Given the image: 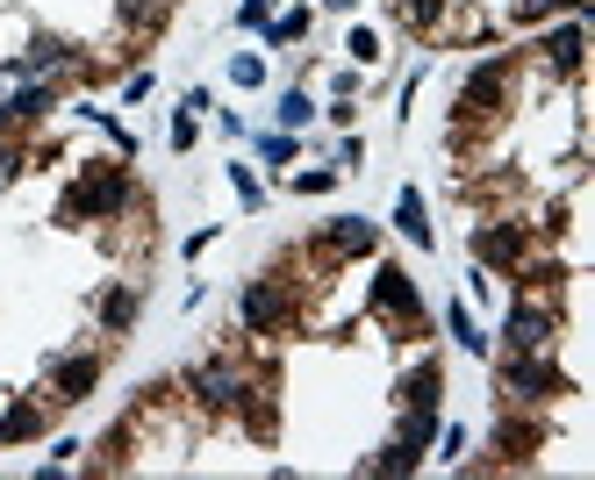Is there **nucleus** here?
<instances>
[{
  "label": "nucleus",
  "instance_id": "obj_2",
  "mask_svg": "<svg viewBox=\"0 0 595 480\" xmlns=\"http://www.w3.org/2000/svg\"><path fill=\"white\" fill-rule=\"evenodd\" d=\"M194 395L208 402V409H238L252 387H244V373L238 366H222V359H208V366H194Z\"/></svg>",
  "mask_w": 595,
  "mask_h": 480
},
{
  "label": "nucleus",
  "instance_id": "obj_17",
  "mask_svg": "<svg viewBox=\"0 0 595 480\" xmlns=\"http://www.w3.org/2000/svg\"><path fill=\"white\" fill-rule=\"evenodd\" d=\"M280 122H288V130H302V122H308V94H288V101H280Z\"/></svg>",
  "mask_w": 595,
  "mask_h": 480
},
{
  "label": "nucleus",
  "instance_id": "obj_7",
  "mask_svg": "<svg viewBox=\"0 0 595 480\" xmlns=\"http://www.w3.org/2000/svg\"><path fill=\"white\" fill-rule=\"evenodd\" d=\"M280 316H288V309H280V294H272L266 280H252V287H244V323H252V330H272Z\"/></svg>",
  "mask_w": 595,
  "mask_h": 480
},
{
  "label": "nucleus",
  "instance_id": "obj_13",
  "mask_svg": "<svg viewBox=\"0 0 595 480\" xmlns=\"http://www.w3.org/2000/svg\"><path fill=\"white\" fill-rule=\"evenodd\" d=\"M101 323H108V330H130V323H136V294H130V287H108V294H101Z\"/></svg>",
  "mask_w": 595,
  "mask_h": 480
},
{
  "label": "nucleus",
  "instance_id": "obj_4",
  "mask_svg": "<svg viewBox=\"0 0 595 480\" xmlns=\"http://www.w3.org/2000/svg\"><path fill=\"white\" fill-rule=\"evenodd\" d=\"M374 309H388V316H424V301H416V287H409V273L402 266H380V280H374Z\"/></svg>",
  "mask_w": 595,
  "mask_h": 480
},
{
  "label": "nucleus",
  "instance_id": "obj_14",
  "mask_svg": "<svg viewBox=\"0 0 595 480\" xmlns=\"http://www.w3.org/2000/svg\"><path fill=\"white\" fill-rule=\"evenodd\" d=\"M330 244H338V251H374V223L344 216V223H330Z\"/></svg>",
  "mask_w": 595,
  "mask_h": 480
},
{
  "label": "nucleus",
  "instance_id": "obj_16",
  "mask_svg": "<svg viewBox=\"0 0 595 480\" xmlns=\"http://www.w3.org/2000/svg\"><path fill=\"white\" fill-rule=\"evenodd\" d=\"M445 323H452V337H460L466 352H481V344H488V337H481V330H474V316L460 309V301H452V309H445Z\"/></svg>",
  "mask_w": 595,
  "mask_h": 480
},
{
  "label": "nucleus",
  "instance_id": "obj_5",
  "mask_svg": "<svg viewBox=\"0 0 595 480\" xmlns=\"http://www.w3.org/2000/svg\"><path fill=\"white\" fill-rule=\"evenodd\" d=\"M510 344L517 352H545V344H552V316L531 309V301H517L510 309Z\"/></svg>",
  "mask_w": 595,
  "mask_h": 480
},
{
  "label": "nucleus",
  "instance_id": "obj_15",
  "mask_svg": "<svg viewBox=\"0 0 595 480\" xmlns=\"http://www.w3.org/2000/svg\"><path fill=\"white\" fill-rule=\"evenodd\" d=\"M58 58H65V44H58V36H36V51L22 58V72H51Z\"/></svg>",
  "mask_w": 595,
  "mask_h": 480
},
{
  "label": "nucleus",
  "instance_id": "obj_12",
  "mask_svg": "<svg viewBox=\"0 0 595 480\" xmlns=\"http://www.w3.org/2000/svg\"><path fill=\"white\" fill-rule=\"evenodd\" d=\"M36 430H44V409H29V402H15V409L0 416V438H8V445H22V438H36Z\"/></svg>",
  "mask_w": 595,
  "mask_h": 480
},
{
  "label": "nucleus",
  "instance_id": "obj_3",
  "mask_svg": "<svg viewBox=\"0 0 595 480\" xmlns=\"http://www.w3.org/2000/svg\"><path fill=\"white\" fill-rule=\"evenodd\" d=\"M510 387H517L524 402H538V395H567V380L552 373L538 352H517V359H510Z\"/></svg>",
  "mask_w": 595,
  "mask_h": 480
},
{
  "label": "nucleus",
  "instance_id": "obj_9",
  "mask_svg": "<svg viewBox=\"0 0 595 480\" xmlns=\"http://www.w3.org/2000/svg\"><path fill=\"white\" fill-rule=\"evenodd\" d=\"M474 251L488 258V266H510V258L524 251V230H474Z\"/></svg>",
  "mask_w": 595,
  "mask_h": 480
},
{
  "label": "nucleus",
  "instance_id": "obj_21",
  "mask_svg": "<svg viewBox=\"0 0 595 480\" xmlns=\"http://www.w3.org/2000/svg\"><path fill=\"white\" fill-rule=\"evenodd\" d=\"M238 22H244V29H258V22H266V0H244V8H238Z\"/></svg>",
  "mask_w": 595,
  "mask_h": 480
},
{
  "label": "nucleus",
  "instance_id": "obj_10",
  "mask_svg": "<svg viewBox=\"0 0 595 480\" xmlns=\"http://www.w3.org/2000/svg\"><path fill=\"white\" fill-rule=\"evenodd\" d=\"M394 223H402V237L430 244V223H424V194H416V187H402V201H394Z\"/></svg>",
  "mask_w": 595,
  "mask_h": 480
},
{
  "label": "nucleus",
  "instance_id": "obj_11",
  "mask_svg": "<svg viewBox=\"0 0 595 480\" xmlns=\"http://www.w3.org/2000/svg\"><path fill=\"white\" fill-rule=\"evenodd\" d=\"M545 58H552L560 72H574V65H581V22H567V29L545 36Z\"/></svg>",
  "mask_w": 595,
  "mask_h": 480
},
{
  "label": "nucleus",
  "instance_id": "obj_1",
  "mask_svg": "<svg viewBox=\"0 0 595 480\" xmlns=\"http://www.w3.org/2000/svg\"><path fill=\"white\" fill-rule=\"evenodd\" d=\"M122 201H130V172L122 165H101V172H86V180L65 187V216H116Z\"/></svg>",
  "mask_w": 595,
  "mask_h": 480
},
{
  "label": "nucleus",
  "instance_id": "obj_23",
  "mask_svg": "<svg viewBox=\"0 0 595 480\" xmlns=\"http://www.w3.org/2000/svg\"><path fill=\"white\" fill-rule=\"evenodd\" d=\"M330 8H352V0H330Z\"/></svg>",
  "mask_w": 595,
  "mask_h": 480
},
{
  "label": "nucleus",
  "instance_id": "obj_19",
  "mask_svg": "<svg viewBox=\"0 0 595 480\" xmlns=\"http://www.w3.org/2000/svg\"><path fill=\"white\" fill-rule=\"evenodd\" d=\"M438 8H445V0H402V15H409V22H416V29H424V22H430V15H438Z\"/></svg>",
  "mask_w": 595,
  "mask_h": 480
},
{
  "label": "nucleus",
  "instance_id": "obj_18",
  "mask_svg": "<svg viewBox=\"0 0 595 480\" xmlns=\"http://www.w3.org/2000/svg\"><path fill=\"white\" fill-rule=\"evenodd\" d=\"M230 79H238V86H258V79H266V65H258V58H238V65H230Z\"/></svg>",
  "mask_w": 595,
  "mask_h": 480
},
{
  "label": "nucleus",
  "instance_id": "obj_8",
  "mask_svg": "<svg viewBox=\"0 0 595 480\" xmlns=\"http://www.w3.org/2000/svg\"><path fill=\"white\" fill-rule=\"evenodd\" d=\"M502 101V65H481V72H466V94H460V108H495Z\"/></svg>",
  "mask_w": 595,
  "mask_h": 480
},
{
  "label": "nucleus",
  "instance_id": "obj_20",
  "mask_svg": "<svg viewBox=\"0 0 595 480\" xmlns=\"http://www.w3.org/2000/svg\"><path fill=\"white\" fill-rule=\"evenodd\" d=\"M374 51H380V36H374V29H352V58H359V65H366Z\"/></svg>",
  "mask_w": 595,
  "mask_h": 480
},
{
  "label": "nucleus",
  "instance_id": "obj_6",
  "mask_svg": "<svg viewBox=\"0 0 595 480\" xmlns=\"http://www.w3.org/2000/svg\"><path fill=\"white\" fill-rule=\"evenodd\" d=\"M58 402H86V387L101 380V359H58Z\"/></svg>",
  "mask_w": 595,
  "mask_h": 480
},
{
  "label": "nucleus",
  "instance_id": "obj_22",
  "mask_svg": "<svg viewBox=\"0 0 595 480\" xmlns=\"http://www.w3.org/2000/svg\"><path fill=\"white\" fill-rule=\"evenodd\" d=\"M8 122H15V115H8V101H0V130H8Z\"/></svg>",
  "mask_w": 595,
  "mask_h": 480
}]
</instances>
